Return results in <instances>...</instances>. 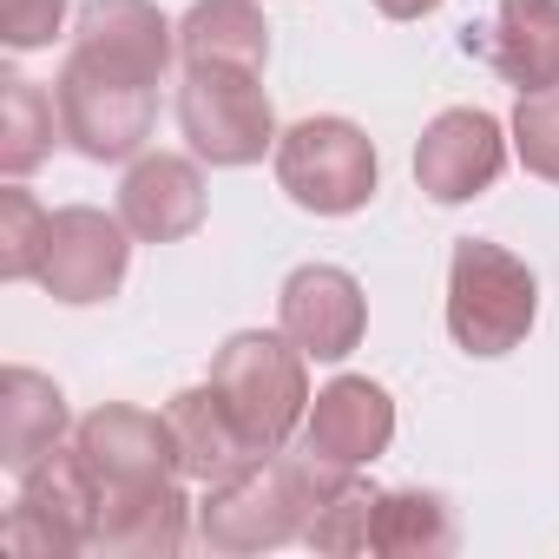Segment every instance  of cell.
<instances>
[{"label":"cell","instance_id":"cell-24","mask_svg":"<svg viewBox=\"0 0 559 559\" xmlns=\"http://www.w3.org/2000/svg\"><path fill=\"white\" fill-rule=\"evenodd\" d=\"M513 145H520L526 171H539V178L559 185V86H546V93H520Z\"/></svg>","mask_w":559,"mask_h":559},{"label":"cell","instance_id":"cell-17","mask_svg":"<svg viewBox=\"0 0 559 559\" xmlns=\"http://www.w3.org/2000/svg\"><path fill=\"white\" fill-rule=\"evenodd\" d=\"M165 421H171V441H178V474H185V480H204V487H217V480L243 474L250 461H263L211 382H204V389H185V395H171Z\"/></svg>","mask_w":559,"mask_h":559},{"label":"cell","instance_id":"cell-10","mask_svg":"<svg viewBox=\"0 0 559 559\" xmlns=\"http://www.w3.org/2000/svg\"><path fill=\"white\" fill-rule=\"evenodd\" d=\"M507 165V139H500V119L480 112V106H454L441 112L421 145H415V178L435 204H461V198H480Z\"/></svg>","mask_w":559,"mask_h":559},{"label":"cell","instance_id":"cell-9","mask_svg":"<svg viewBox=\"0 0 559 559\" xmlns=\"http://www.w3.org/2000/svg\"><path fill=\"white\" fill-rule=\"evenodd\" d=\"M73 448H80L86 474L99 480V493L152 487V480H171V474H178L171 421L152 415V408H132V402H106V408H93V415L73 428Z\"/></svg>","mask_w":559,"mask_h":559},{"label":"cell","instance_id":"cell-14","mask_svg":"<svg viewBox=\"0 0 559 559\" xmlns=\"http://www.w3.org/2000/svg\"><path fill=\"white\" fill-rule=\"evenodd\" d=\"M119 217L139 243H178L204 224V178L191 158H171V152H152L126 171L119 185Z\"/></svg>","mask_w":559,"mask_h":559},{"label":"cell","instance_id":"cell-5","mask_svg":"<svg viewBox=\"0 0 559 559\" xmlns=\"http://www.w3.org/2000/svg\"><path fill=\"white\" fill-rule=\"evenodd\" d=\"M53 99H60L67 145L86 152L93 165L132 158L152 139V119H158V86L152 80L112 73V67H99L86 53H67L60 80H53Z\"/></svg>","mask_w":559,"mask_h":559},{"label":"cell","instance_id":"cell-16","mask_svg":"<svg viewBox=\"0 0 559 559\" xmlns=\"http://www.w3.org/2000/svg\"><path fill=\"white\" fill-rule=\"evenodd\" d=\"M191 539V500L178 480H152V487H119L99 493V520H93V552H178Z\"/></svg>","mask_w":559,"mask_h":559},{"label":"cell","instance_id":"cell-3","mask_svg":"<svg viewBox=\"0 0 559 559\" xmlns=\"http://www.w3.org/2000/svg\"><path fill=\"white\" fill-rule=\"evenodd\" d=\"M533 310H539V284L533 270L487 243V237H461L454 243V263H448V330L467 356H507L526 343L533 330Z\"/></svg>","mask_w":559,"mask_h":559},{"label":"cell","instance_id":"cell-20","mask_svg":"<svg viewBox=\"0 0 559 559\" xmlns=\"http://www.w3.org/2000/svg\"><path fill=\"white\" fill-rule=\"evenodd\" d=\"M178 53L185 67L198 60H224V67H257L270 60V27L257 14V0H198L178 27Z\"/></svg>","mask_w":559,"mask_h":559},{"label":"cell","instance_id":"cell-8","mask_svg":"<svg viewBox=\"0 0 559 559\" xmlns=\"http://www.w3.org/2000/svg\"><path fill=\"white\" fill-rule=\"evenodd\" d=\"M126 263H132V230L126 217H106L93 204H67L53 211L47 230V263H40V284L60 304H106L126 284Z\"/></svg>","mask_w":559,"mask_h":559},{"label":"cell","instance_id":"cell-26","mask_svg":"<svg viewBox=\"0 0 559 559\" xmlns=\"http://www.w3.org/2000/svg\"><path fill=\"white\" fill-rule=\"evenodd\" d=\"M376 8L389 14V21H421V14H435L441 0H376Z\"/></svg>","mask_w":559,"mask_h":559},{"label":"cell","instance_id":"cell-21","mask_svg":"<svg viewBox=\"0 0 559 559\" xmlns=\"http://www.w3.org/2000/svg\"><path fill=\"white\" fill-rule=\"evenodd\" d=\"M60 139H67V126H60V99L47 86H34L21 73L0 80V171L27 178Z\"/></svg>","mask_w":559,"mask_h":559},{"label":"cell","instance_id":"cell-15","mask_svg":"<svg viewBox=\"0 0 559 559\" xmlns=\"http://www.w3.org/2000/svg\"><path fill=\"white\" fill-rule=\"evenodd\" d=\"M73 53L158 86L165 67H171V27H165V14L152 8V0H86Z\"/></svg>","mask_w":559,"mask_h":559},{"label":"cell","instance_id":"cell-1","mask_svg":"<svg viewBox=\"0 0 559 559\" xmlns=\"http://www.w3.org/2000/svg\"><path fill=\"white\" fill-rule=\"evenodd\" d=\"M362 467H336L310 448H276L250 461L243 474L217 480L198 507V539L211 552H263V546H290L317 520V507Z\"/></svg>","mask_w":559,"mask_h":559},{"label":"cell","instance_id":"cell-12","mask_svg":"<svg viewBox=\"0 0 559 559\" xmlns=\"http://www.w3.org/2000/svg\"><path fill=\"white\" fill-rule=\"evenodd\" d=\"M362 284L349 270L336 263H304L290 270V284H284V336L317 356V362H343L356 343H362Z\"/></svg>","mask_w":559,"mask_h":559},{"label":"cell","instance_id":"cell-25","mask_svg":"<svg viewBox=\"0 0 559 559\" xmlns=\"http://www.w3.org/2000/svg\"><path fill=\"white\" fill-rule=\"evenodd\" d=\"M67 21V0H0V40H8L14 53H34L60 34Z\"/></svg>","mask_w":559,"mask_h":559},{"label":"cell","instance_id":"cell-2","mask_svg":"<svg viewBox=\"0 0 559 559\" xmlns=\"http://www.w3.org/2000/svg\"><path fill=\"white\" fill-rule=\"evenodd\" d=\"M304 349L290 336H263L243 330L211 356V389L224 395V408L237 415V428L250 435L257 454L290 448L297 421L310 415V376H304Z\"/></svg>","mask_w":559,"mask_h":559},{"label":"cell","instance_id":"cell-4","mask_svg":"<svg viewBox=\"0 0 559 559\" xmlns=\"http://www.w3.org/2000/svg\"><path fill=\"white\" fill-rule=\"evenodd\" d=\"M178 126L191 152L211 165H257L263 152H276V112L270 93L257 86V67H224V60L185 67Z\"/></svg>","mask_w":559,"mask_h":559},{"label":"cell","instance_id":"cell-11","mask_svg":"<svg viewBox=\"0 0 559 559\" xmlns=\"http://www.w3.org/2000/svg\"><path fill=\"white\" fill-rule=\"evenodd\" d=\"M461 53L487 60L520 93L559 86V0H500L487 27L461 34Z\"/></svg>","mask_w":559,"mask_h":559},{"label":"cell","instance_id":"cell-7","mask_svg":"<svg viewBox=\"0 0 559 559\" xmlns=\"http://www.w3.org/2000/svg\"><path fill=\"white\" fill-rule=\"evenodd\" d=\"M93 520H99V480L86 474L80 448H53L40 467L21 474V500L8 513V546L21 559L93 552Z\"/></svg>","mask_w":559,"mask_h":559},{"label":"cell","instance_id":"cell-23","mask_svg":"<svg viewBox=\"0 0 559 559\" xmlns=\"http://www.w3.org/2000/svg\"><path fill=\"white\" fill-rule=\"evenodd\" d=\"M369 526H376V487L362 474H349L317 507V520L304 526V546H317V552H369Z\"/></svg>","mask_w":559,"mask_h":559},{"label":"cell","instance_id":"cell-18","mask_svg":"<svg viewBox=\"0 0 559 559\" xmlns=\"http://www.w3.org/2000/svg\"><path fill=\"white\" fill-rule=\"evenodd\" d=\"M53 448H67V395L34 369H8L0 376V461L27 474Z\"/></svg>","mask_w":559,"mask_h":559},{"label":"cell","instance_id":"cell-22","mask_svg":"<svg viewBox=\"0 0 559 559\" xmlns=\"http://www.w3.org/2000/svg\"><path fill=\"white\" fill-rule=\"evenodd\" d=\"M47 230H53V211L34 204V191L8 185L0 191V276L8 284H27L47 263Z\"/></svg>","mask_w":559,"mask_h":559},{"label":"cell","instance_id":"cell-19","mask_svg":"<svg viewBox=\"0 0 559 559\" xmlns=\"http://www.w3.org/2000/svg\"><path fill=\"white\" fill-rule=\"evenodd\" d=\"M461 526H454V507L428 487H389L376 493V526H369V552L382 559H441L454 552Z\"/></svg>","mask_w":559,"mask_h":559},{"label":"cell","instance_id":"cell-6","mask_svg":"<svg viewBox=\"0 0 559 559\" xmlns=\"http://www.w3.org/2000/svg\"><path fill=\"white\" fill-rule=\"evenodd\" d=\"M270 158H276V185L317 217L362 211L376 191V145L349 119H304L276 139Z\"/></svg>","mask_w":559,"mask_h":559},{"label":"cell","instance_id":"cell-13","mask_svg":"<svg viewBox=\"0 0 559 559\" xmlns=\"http://www.w3.org/2000/svg\"><path fill=\"white\" fill-rule=\"evenodd\" d=\"M389 441H395V402L369 376L330 382L310 402V415H304V448L323 454V461H336V467H369Z\"/></svg>","mask_w":559,"mask_h":559}]
</instances>
